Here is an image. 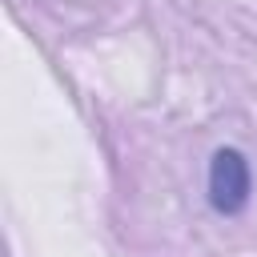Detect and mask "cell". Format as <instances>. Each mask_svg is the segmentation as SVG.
I'll use <instances>...</instances> for the list:
<instances>
[{
	"label": "cell",
	"mask_w": 257,
	"mask_h": 257,
	"mask_svg": "<svg viewBox=\"0 0 257 257\" xmlns=\"http://www.w3.org/2000/svg\"><path fill=\"white\" fill-rule=\"evenodd\" d=\"M209 201L217 213H241L249 201V161L237 149H217L209 165Z\"/></svg>",
	"instance_id": "6da1fadb"
}]
</instances>
